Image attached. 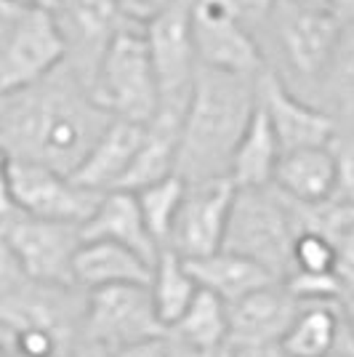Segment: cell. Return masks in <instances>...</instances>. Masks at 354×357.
<instances>
[{"mask_svg":"<svg viewBox=\"0 0 354 357\" xmlns=\"http://www.w3.org/2000/svg\"><path fill=\"white\" fill-rule=\"evenodd\" d=\"M104 357H168V339H165V342H152V344H141V347H131V349H123V352L104 355Z\"/></svg>","mask_w":354,"mask_h":357,"instance_id":"cell-33","label":"cell"},{"mask_svg":"<svg viewBox=\"0 0 354 357\" xmlns=\"http://www.w3.org/2000/svg\"><path fill=\"white\" fill-rule=\"evenodd\" d=\"M288 357H336L354 352L344 301H301L280 344Z\"/></svg>","mask_w":354,"mask_h":357,"instance_id":"cell-16","label":"cell"},{"mask_svg":"<svg viewBox=\"0 0 354 357\" xmlns=\"http://www.w3.org/2000/svg\"><path fill=\"white\" fill-rule=\"evenodd\" d=\"M149 288H152V298H155V310L160 314L162 326L168 328V333L187 314L197 294L203 291L200 283L194 280L187 259H181L178 253L168 251V248L160 253V259L155 264Z\"/></svg>","mask_w":354,"mask_h":357,"instance_id":"cell-24","label":"cell"},{"mask_svg":"<svg viewBox=\"0 0 354 357\" xmlns=\"http://www.w3.org/2000/svg\"><path fill=\"white\" fill-rule=\"evenodd\" d=\"M174 0H118V8L123 19L136 24H149L155 16H160Z\"/></svg>","mask_w":354,"mask_h":357,"instance_id":"cell-29","label":"cell"},{"mask_svg":"<svg viewBox=\"0 0 354 357\" xmlns=\"http://www.w3.org/2000/svg\"><path fill=\"white\" fill-rule=\"evenodd\" d=\"M298 310H301V301L285 285H266L229 307L232 331L226 344H256V347L282 344Z\"/></svg>","mask_w":354,"mask_h":357,"instance_id":"cell-15","label":"cell"},{"mask_svg":"<svg viewBox=\"0 0 354 357\" xmlns=\"http://www.w3.org/2000/svg\"><path fill=\"white\" fill-rule=\"evenodd\" d=\"M86 344L102 355H115L141 344L165 342L168 328L155 310L149 285H112L86 294Z\"/></svg>","mask_w":354,"mask_h":357,"instance_id":"cell-7","label":"cell"},{"mask_svg":"<svg viewBox=\"0 0 354 357\" xmlns=\"http://www.w3.org/2000/svg\"><path fill=\"white\" fill-rule=\"evenodd\" d=\"M336 184L339 165L333 147H307L282 155L272 187L301 206H320L336 197Z\"/></svg>","mask_w":354,"mask_h":357,"instance_id":"cell-20","label":"cell"},{"mask_svg":"<svg viewBox=\"0 0 354 357\" xmlns=\"http://www.w3.org/2000/svg\"><path fill=\"white\" fill-rule=\"evenodd\" d=\"M344 310H346V323H349V331H352L354 336V296L344 301Z\"/></svg>","mask_w":354,"mask_h":357,"instance_id":"cell-38","label":"cell"},{"mask_svg":"<svg viewBox=\"0 0 354 357\" xmlns=\"http://www.w3.org/2000/svg\"><path fill=\"white\" fill-rule=\"evenodd\" d=\"M277 40L288 64L307 77H323L341 38V24L330 11H295L275 8Z\"/></svg>","mask_w":354,"mask_h":357,"instance_id":"cell-14","label":"cell"},{"mask_svg":"<svg viewBox=\"0 0 354 357\" xmlns=\"http://www.w3.org/2000/svg\"><path fill=\"white\" fill-rule=\"evenodd\" d=\"M144 27L160 80V115L184 120L200 70L192 35V0H174L160 16H155Z\"/></svg>","mask_w":354,"mask_h":357,"instance_id":"cell-9","label":"cell"},{"mask_svg":"<svg viewBox=\"0 0 354 357\" xmlns=\"http://www.w3.org/2000/svg\"><path fill=\"white\" fill-rule=\"evenodd\" d=\"M291 272H314V275L339 272V243L320 232H301L293 245Z\"/></svg>","mask_w":354,"mask_h":357,"instance_id":"cell-27","label":"cell"},{"mask_svg":"<svg viewBox=\"0 0 354 357\" xmlns=\"http://www.w3.org/2000/svg\"><path fill=\"white\" fill-rule=\"evenodd\" d=\"M102 192L80 187L72 176L48 165L6 158L3 165V203L38 219L83 224L102 203Z\"/></svg>","mask_w":354,"mask_h":357,"instance_id":"cell-8","label":"cell"},{"mask_svg":"<svg viewBox=\"0 0 354 357\" xmlns=\"http://www.w3.org/2000/svg\"><path fill=\"white\" fill-rule=\"evenodd\" d=\"M72 357H104V355H102V352H96L93 347H88V344H86V347H83V349H80L77 355H72Z\"/></svg>","mask_w":354,"mask_h":357,"instance_id":"cell-39","label":"cell"},{"mask_svg":"<svg viewBox=\"0 0 354 357\" xmlns=\"http://www.w3.org/2000/svg\"><path fill=\"white\" fill-rule=\"evenodd\" d=\"M187 264L192 269L194 280L200 283V288L224 298L229 307L243 301V298H248L256 291L266 288V285L280 283L261 264H256L245 256H237L232 251H224V248L219 253L206 256V259L187 261Z\"/></svg>","mask_w":354,"mask_h":357,"instance_id":"cell-21","label":"cell"},{"mask_svg":"<svg viewBox=\"0 0 354 357\" xmlns=\"http://www.w3.org/2000/svg\"><path fill=\"white\" fill-rule=\"evenodd\" d=\"M320 83L333 109L354 123V22L344 24L336 51L328 61Z\"/></svg>","mask_w":354,"mask_h":357,"instance_id":"cell-26","label":"cell"},{"mask_svg":"<svg viewBox=\"0 0 354 357\" xmlns=\"http://www.w3.org/2000/svg\"><path fill=\"white\" fill-rule=\"evenodd\" d=\"M336 357H354V352H344V355H336Z\"/></svg>","mask_w":354,"mask_h":357,"instance_id":"cell-40","label":"cell"},{"mask_svg":"<svg viewBox=\"0 0 354 357\" xmlns=\"http://www.w3.org/2000/svg\"><path fill=\"white\" fill-rule=\"evenodd\" d=\"M256 107V80L200 64L181 126L178 176L187 184L229 178L235 152L251 126Z\"/></svg>","mask_w":354,"mask_h":357,"instance_id":"cell-2","label":"cell"},{"mask_svg":"<svg viewBox=\"0 0 354 357\" xmlns=\"http://www.w3.org/2000/svg\"><path fill=\"white\" fill-rule=\"evenodd\" d=\"M277 6L280 8H295V11H330V0H280Z\"/></svg>","mask_w":354,"mask_h":357,"instance_id":"cell-34","label":"cell"},{"mask_svg":"<svg viewBox=\"0 0 354 357\" xmlns=\"http://www.w3.org/2000/svg\"><path fill=\"white\" fill-rule=\"evenodd\" d=\"M219 357H288L280 344H266V347H256V344H226Z\"/></svg>","mask_w":354,"mask_h":357,"instance_id":"cell-32","label":"cell"},{"mask_svg":"<svg viewBox=\"0 0 354 357\" xmlns=\"http://www.w3.org/2000/svg\"><path fill=\"white\" fill-rule=\"evenodd\" d=\"M330 11L341 24H352L354 22V0H330Z\"/></svg>","mask_w":354,"mask_h":357,"instance_id":"cell-35","label":"cell"},{"mask_svg":"<svg viewBox=\"0 0 354 357\" xmlns=\"http://www.w3.org/2000/svg\"><path fill=\"white\" fill-rule=\"evenodd\" d=\"M152 261L107 240H86L75 259V285L86 294L112 285H152Z\"/></svg>","mask_w":354,"mask_h":357,"instance_id":"cell-19","label":"cell"},{"mask_svg":"<svg viewBox=\"0 0 354 357\" xmlns=\"http://www.w3.org/2000/svg\"><path fill=\"white\" fill-rule=\"evenodd\" d=\"M339 278L346 298L354 296V227L339 243Z\"/></svg>","mask_w":354,"mask_h":357,"instance_id":"cell-30","label":"cell"},{"mask_svg":"<svg viewBox=\"0 0 354 357\" xmlns=\"http://www.w3.org/2000/svg\"><path fill=\"white\" fill-rule=\"evenodd\" d=\"M229 331H232L229 304L210 291H200L187 314L171 328L168 339L181 347H190L194 352L219 357L229 342Z\"/></svg>","mask_w":354,"mask_h":357,"instance_id":"cell-23","label":"cell"},{"mask_svg":"<svg viewBox=\"0 0 354 357\" xmlns=\"http://www.w3.org/2000/svg\"><path fill=\"white\" fill-rule=\"evenodd\" d=\"M229 3L245 24H259V22H264L275 14L280 0H229Z\"/></svg>","mask_w":354,"mask_h":357,"instance_id":"cell-31","label":"cell"},{"mask_svg":"<svg viewBox=\"0 0 354 357\" xmlns=\"http://www.w3.org/2000/svg\"><path fill=\"white\" fill-rule=\"evenodd\" d=\"M168 357H213V355H203V352H194L190 347H181V344L171 342L168 339Z\"/></svg>","mask_w":354,"mask_h":357,"instance_id":"cell-37","label":"cell"},{"mask_svg":"<svg viewBox=\"0 0 354 357\" xmlns=\"http://www.w3.org/2000/svg\"><path fill=\"white\" fill-rule=\"evenodd\" d=\"M282 144L275 126L266 115L261 105L256 107L251 118V126L243 136L240 147L232 160V171L229 178L237 190H259V187H272L275 184V174L282 160Z\"/></svg>","mask_w":354,"mask_h":357,"instance_id":"cell-22","label":"cell"},{"mask_svg":"<svg viewBox=\"0 0 354 357\" xmlns=\"http://www.w3.org/2000/svg\"><path fill=\"white\" fill-rule=\"evenodd\" d=\"M3 253L38 283L75 285V259L83 248V227L67 222L38 219L3 203ZM77 288V285H75Z\"/></svg>","mask_w":354,"mask_h":357,"instance_id":"cell-6","label":"cell"},{"mask_svg":"<svg viewBox=\"0 0 354 357\" xmlns=\"http://www.w3.org/2000/svg\"><path fill=\"white\" fill-rule=\"evenodd\" d=\"M192 35L203 67L251 80L266 70L261 48L229 0H192Z\"/></svg>","mask_w":354,"mask_h":357,"instance_id":"cell-10","label":"cell"},{"mask_svg":"<svg viewBox=\"0 0 354 357\" xmlns=\"http://www.w3.org/2000/svg\"><path fill=\"white\" fill-rule=\"evenodd\" d=\"M298 238L293 203L275 187L237 190L226 227L224 251L245 256L277 280L293 269V245Z\"/></svg>","mask_w":354,"mask_h":357,"instance_id":"cell-4","label":"cell"},{"mask_svg":"<svg viewBox=\"0 0 354 357\" xmlns=\"http://www.w3.org/2000/svg\"><path fill=\"white\" fill-rule=\"evenodd\" d=\"M54 16L67 38V51L75 54L72 70L91 89L107 45L125 22L118 0H59Z\"/></svg>","mask_w":354,"mask_h":357,"instance_id":"cell-13","label":"cell"},{"mask_svg":"<svg viewBox=\"0 0 354 357\" xmlns=\"http://www.w3.org/2000/svg\"><path fill=\"white\" fill-rule=\"evenodd\" d=\"M67 38L54 11L0 0V96L30 89L61 70Z\"/></svg>","mask_w":354,"mask_h":357,"instance_id":"cell-5","label":"cell"},{"mask_svg":"<svg viewBox=\"0 0 354 357\" xmlns=\"http://www.w3.org/2000/svg\"><path fill=\"white\" fill-rule=\"evenodd\" d=\"M112 120L80 75L56 70L30 89L3 96V149L6 158L72 176Z\"/></svg>","mask_w":354,"mask_h":357,"instance_id":"cell-1","label":"cell"},{"mask_svg":"<svg viewBox=\"0 0 354 357\" xmlns=\"http://www.w3.org/2000/svg\"><path fill=\"white\" fill-rule=\"evenodd\" d=\"M133 195L141 206V213H144V222H147L152 238L157 240V245L165 251L171 232H174V224H176L178 208H181L184 195H187V181L176 174V176L157 181V184Z\"/></svg>","mask_w":354,"mask_h":357,"instance_id":"cell-25","label":"cell"},{"mask_svg":"<svg viewBox=\"0 0 354 357\" xmlns=\"http://www.w3.org/2000/svg\"><path fill=\"white\" fill-rule=\"evenodd\" d=\"M147 128L149 126L115 118L72 174V178L80 187L102 195L118 190L147 139Z\"/></svg>","mask_w":354,"mask_h":357,"instance_id":"cell-17","label":"cell"},{"mask_svg":"<svg viewBox=\"0 0 354 357\" xmlns=\"http://www.w3.org/2000/svg\"><path fill=\"white\" fill-rule=\"evenodd\" d=\"M3 3H14L22 8H35V11H56L59 0H3Z\"/></svg>","mask_w":354,"mask_h":357,"instance_id":"cell-36","label":"cell"},{"mask_svg":"<svg viewBox=\"0 0 354 357\" xmlns=\"http://www.w3.org/2000/svg\"><path fill=\"white\" fill-rule=\"evenodd\" d=\"M259 105L275 126V134L280 139L282 152L307 147H330L336 142V120L317 107L307 105L304 99L293 96V91L282 83L275 73L259 75L256 80Z\"/></svg>","mask_w":354,"mask_h":357,"instance_id":"cell-12","label":"cell"},{"mask_svg":"<svg viewBox=\"0 0 354 357\" xmlns=\"http://www.w3.org/2000/svg\"><path fill=\"white\" fill-rule=\"evenodd\" d=\"M235 195L237 187L232 184V178L187 184L184 203L178 208L176 224L168 240V251L178 253L187 261L222 251Z\"/></svg>","mask_w":354,"mask_h":357,"instance_id":"cell-11","label":"cell"},{"mask_svg":"<svg viewBox=\"0 0 354 357\" xmlns=\"http://www.w3.org/2000/svg\"><path fill=\"white\" fill-rule=\"evenodd\" d=\"M83 240L118 243L123 248H131L139 256H144L152 264H157L162 253V248L157 245V240L152 238L147 222H144V213H141L136 195L125 192V190L104 192L99 208L83 224Z\"/></svg>","mask_w":354,"mask_h":357,"instance_id":"cell-18","label":"cell"},{"mask_svg":"<svg viewBox=\"0 0 354 357\" xmlns=\"http://www.w3.org/2000/svg\"><path fill=\"white\" fill-rule=\"evenodd\" d=\"M336 165H339V184H336V197L344 206H354V136L336 139L333 144Z\"/></svg>","mask_w":354,"mask_h":357,"instance_id":"cell-28","label":"cell"},{"mask_svg":"<svg viewBox=\"0 0 354 357\" xmlns=\"http://www.w3.org/2000/svg\"><path fill=\"white\" fill-rule=\"evenodd\" d=\"M91 93L118 120L152 126L162 107L160 80L147 40V27L123 22L96 67Z\"/></svg>","mask_w":354,"mask_h":357,"instance_id":"cell-3","label":"cell"}]
</instances>
